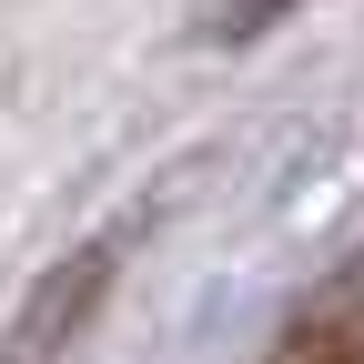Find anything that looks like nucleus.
Segmentation results:
<instances>
[{"mask_svg": "<svg viewBox=\"0 0 364 364\" xmlns=\"http://www.w3.org/2000/svg\"><path fill=\"white\" fill-rule=\"evenodd\" d=\"M304 364H364V273L304 324Z\"/></svg>", "mask_w": 364, "mask_h": 364, "instance_id": "nucleus-1", "label": "nucleus"}, {"mask_svg": "<svg viewBox=\"0 0 364 364\" xmlns=\"http://www.w3.org/2000/svg\"><path fill=\"white\" fill-rule=\"evenodd\" d=\"M263 11H284V0H233V11H223V31H243V21H263Z\"/></svg>", "mask_w": 364, "mask_h": 364, "instance_id": "nucleus-2", "label": "nucleus"}]
</instances>
